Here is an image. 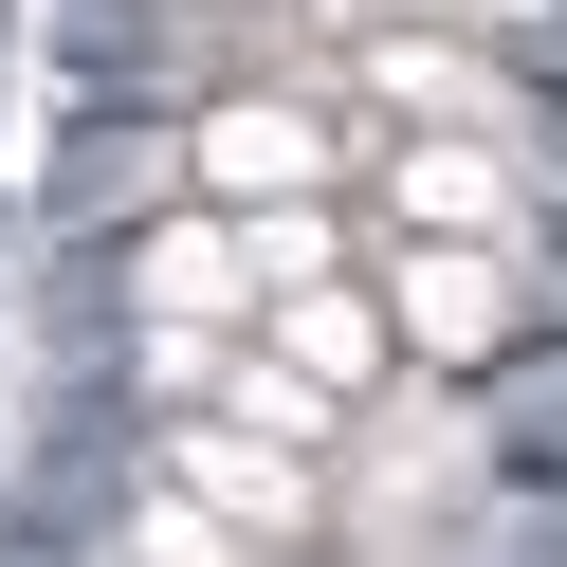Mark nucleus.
Instances as JSON below:
<instances>
[{
  "label": "nucleus",
  "mask_w": 567,
  "mask_h": 567,
  "mask_svg": "<svg viewBox=\"0 0 567 567\" xmlns=\"http://www.w3.org/2000/svg\"><path fill=\"white\" fill-rule=\"evenodd\" d=\"M238 257H257V293H293V275H348V220L330 202H238Z\"/></svg>",
  "instance_id": "9"
},
{
  "label": "nucleus",
  "mask_w": 567,
  "mask_h": 567,
  "mask_svg": "<svg viewBox=\"0 0 567 567\" xmlns=\"http://www.w3.org/2000/svg\"><path fill=\"white\" fill-rule=\"evenodd\" d=\"M348 92H367L384 128H513V74H494L457 19H367V38H348Z\"/></svg>",
  "instance_id": "3"
},
{
  "label": "nucleus",
  "mask_w": 567,
  "mask_h": 567,
  "mask_svg": "<svg viewBox=\"0 0 567 567\" xmlns=\"http://www.w3.org/2000/svg\"><path fill=\"white\" fill-rule=\"evenodd\" d=\"M440 19H494V0H440Z\"/></svg>",
  "instance_id": "10"
},
{
  "label": "nucleus",
  "mask_w": 567,
  "mask_h": 567,
  "mask_svg": "<svg viewBox=\"0 0 567 567\" xmlns=\"http://www.w3.org/2000/svg\"><path fill=\"white\" fill-rule=\"evenodd\" d=\"M367 202H384V238H513V220H530L513 128H384Z\"/></svg>",
  "instance_id": "2"
},
{
  "label": "nucleus",
  "mask_w": 567,
  "mask_h": 567,
  "mask_svg": "<svg viewBox=\"0 0 567 567\" xmlns=\"http://www.w3.org/2000/svg\"><path fill=\"white\" fill-rule=\"evenodd\" d=\"M128 567H257V530H238V513H202L184 476H147V513H128Z\"/></svg>",
  "instance_id": "8"
},
{
  "label": "nucleus",
  "mask_w": 567,
  "mask_h": 567,
  "mask_svg": "<svg viewBox=\"0 0 567 567\" xmlns=\"http://www.w3.org/2000/svg\"><path fill=\"white\" fill-rule=\"evenodd\" d=\"M165 476H184L202 513H238L257 549L330 530V457H311V440H257V421H220V403H184V421H165Z\"/></svg>",
  "instance_id": "1"
},
{
  "label": "nucleus",
  "mask_w": 567,
  "mask_h": 567,
  "mask_svg": "<svg viewBox=\"0 0 567 567\" xmlns=\"http://www.w3.org/2000/svg\"><path fill=\"white\" fill-rule=\"evenodd\" d=\"M128 311H147V330H257L238 202H184V220H147V238H128Z\"/></svg>",
  "instance_id": "5"
},
{
  "label": "nucleus",
  "mask_w": 567,
  "mask_h": 567,
  "mask_svg": "<svg viewBox=\"0 0 567 567\" xmlns=\"http://www.w3.org/2000/svg\"><path fill=\"white\" fill-rule=\"evenodd\" d=\"M330 184H348L330 111H293V92H220L202 111V202H330Z\"/></svg>",
  "instance_id": "6"
},
{
  "label": "nucleus",
  "mask_w": 567,
  "mask_h": 567,
  "mask_svg": "<svg viewBox=\"0 0 567 567\" xmlns=\"http://www.w3.org/2000/svg\"><path fill=\"white\" fill-rule=\"evenodd\" d=\"M384 330L440 348V367H476V348L513 330V238H403V257H384Z\"/></svg>",
  "instance_id": "4"
},
{
  "label": "nucleus",
  "mask_w": 567,
  "mask_h": 567,
  "mask_svg": "<svg viewBox=\"0 0 567 567\" xmlns=\"http://www.w3.org/2000/svg\"><path fill=\"white\" fill-rule=\"evenodd\" d=\"M257 348H275V367H311L330 403H367V384L403 367V330H384V275H293V293H257Z\"/></svg>",
  "instance_id": "7"
}]
</instances>
